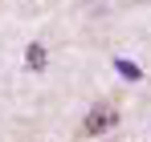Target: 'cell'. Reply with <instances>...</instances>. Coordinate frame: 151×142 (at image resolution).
Wrapping results in <instances>:
<instances>
[{
    "instance_id": "2",
    "label": "cell",
    "mask_w": 151,
    "mask_h": 142,
    "mask_svg": "<svg viewBox=\"0 0 151 142\" xmlns=\"http://www.w3.org/2000/svg\"><path fill=\"white\" fill-rule=\"evenodd\" d=\"M25 57H29V69H45V57H49V53H45V45H41V41H33Z\"/></svg>"
},
{
    "instance_id": "3",
    "label": "cell",
    "mask_w": 151,
    "mask_h": 142,
    "mask_svg": "<svg viewBox=\"0 0 151 142\" xmlns=\"http://www.w3.org/2000/svg\"><path fill=\"white\" fill-rule=\"evenodd\" d=\"M114 69L123 73L127 81H139V77H143V69H139V65H135V61H127V57H114Z\"/></svg>"
},
{
    "instance_id": "1",
    "label": "cell",
    "mask_w": 151,
    "mask_h": 142,
    "mask_svg": "<svg viewBox=\"0 0 151 142\" xmlns=\"http://www.w3.org/2000/svg\"><path fill=\"white\" fill-rule=\"evenodd\" d=\"M114 122H119V106H114V102H98V106L86 114V122H82V134L98 138V134H106Z\"/></svg>"
}]
</instances>
